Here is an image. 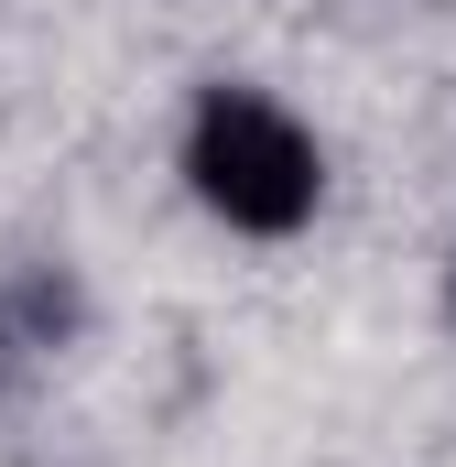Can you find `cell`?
<instances>
[{"label": "cell", "instance_id": "obj_1", "mask_svg": "<svg viewBox=\"0 0 456 467\" xmlns=\"http://www.w3.org/2000/svg\"><path fill=\"white\" fill-rule=\"evenodd\" d=\"M185 174H196V196L218 207L228 229H261V239H272V229H305V218H316V141L272 109V99L218 88V99L196 109Z\"/></svg>", "mask_w": 456, "mask_h": 467}]
</instances>
